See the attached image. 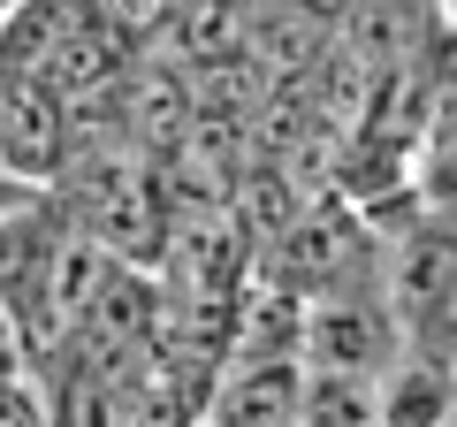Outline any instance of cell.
Wrapping results in <instances>:
<instances>
[{
    "mask_svg": "<svg viewBox=\"0 0 457 427\" xmlns=\"http://www.w3.org/2000/svg\"><path fill=\"white\" fill-rule=\"evenodd\" d=\"M0 427H46V405H38L31 374H16V381H0Z\"/></svg>",
    "mask_w": 457,
    "mask_h": 427,
    "instance_id": "277c9868",
    "label": "cell"
},
{
    "mask_svg": "<svg viewBox=\"0 0 457 427\" xmlns=\"http://www.w3.org/2000/svg\"><path fill=\"white\" fill-rule=\"evenodd\" d=\"M435 8H442V16H450V31H457V0H435Z\"/></svg>",
    "mask_w": 457,
    "mask_h": 427,
    "instance_id": "ba28073f",
    "label": "cell"
},
{
    "mask_svg": "<svg viewBox=\"0 0 457 427\" xmlns=\"http://www.w3.org/2000/svg\"><path fill=\"white\" fill-rule=\"evenodd\" d=\"M23 198H31V183H16L8 168H0V214H8V206H23Z\"/></svg>",
    "mask_w": 457,
    "mask_h": 427,
    "instance_id": "52a82bcc",
    "label": "cell"
},
{
    "mask_svg": "<svg viewBox=\"0 0 457 427\" xmlns=\"http://www.w3.org/2000/svg\"><path fill=\"white\" fill-rule=\"evenodd\" d=\"M389 321L396 336H427L435 321H457V222L420 214L389 260Z\"/></svg>",
    "mask_w": 457,
    "mask_h": 427,
    "instance_id": "7a4b0ae2",
    "label": "cell"
},
{
    "mask_svg": "<svg viewBox=\"0 0 457 427\" xmlns=\"http://www.w3.org/2000/svg\"><path fill=\"white\" fill-rule=\"evenodd\" d=\"M290 8H305V16H320V23H336L343 8H351V0H290Z\"/></svg>",
    "mask_w": 457,
    "mask_h": 427,
    "instance_id": "8992f818",
    "label": "cell"
},
{
    "mask_svg": "<svg viewBox=\"0 0 457 427\" xmlns=\"http://www.w3.org/2000/svg\"><path fill=\"white\" fill-rule=\"evenodd\" d=\"M213 427H297V359H237L221 397L206 405Z\"/></svg>",
    "mask_w": 457,
    "mask_h": 427,
    "instance_id": "3957f363",
    "label": "cell"
},
{
    "mask_svg": "<svg viewBox=\"0 0 457 427\" xmlns=\"http://www.w3.org/2000/svg\"><path fill=\"white\" fill-rule=\"evenodd\" d=\"M16 374H31V351H23V329L0 306V381H16Z\"/></svg>",
    "mask_w": 457,
    "mask_h": 427,
    "instance_id": "5b68a950",
    "label": "cell"
},
{
    "mask_svg": "<svg viewBox=\"0 0 457 427\" xmlns=\"http://www.w3.org/2000/svg\"><path fill=\"white\" fill-rule=\"evenodd\" d=\"M198 427H213V420H198Z\"/></svg>",
    "mask_w": 457,
    "mask_h": 427,
    "instance_id": "30bf717a",
    "label": "cell"
},
{
    "mask_svg": "<svg viewBox=\"0 0 457 427\" xmlns=\"http://www.w3.org/2000/svg\"><path fill=\"white\" fill-rule=\"evenodd\" d=\"M0 16H8V0H0Z\"/></svg>",
    "mask_w": 457,
    "mask_h": 427,
    "instance_id": "9c48e42d",
    "label": "cell"
},
{
    "mask_svg": "<svg viewBox=\"0 0 457 427\" xmlns=\"http://www.w3.org/2000/svg\"><path fill=\"white\" fill-rule=\"evenodd\" d=\"M404 351L389 306L381 297H351V290H320L305 313H297V366L305 374H359L381 381L389 359Z\"/></svg>",
    "mask_w": 457,
    "mask_h": 427,
    "instance_id": "6da1fadb",
    "label": "cell"
}]
</instances>
